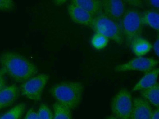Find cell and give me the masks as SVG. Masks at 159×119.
<instances>
[{"instance_id": "6da1fadb", "label": "cell", "mask_w": 159, "mask_h": 119, "mask_svg": "<svg viewBox=\"0 0 159 119\" xmlns=\"http://www.w3.org/2000/svg\"><path fill=\"white\" fill-rule=\"evenodd\" d=\"M0 64L2 71L18 82L23 83L38 73L36 65L14 52L2 53L0 55Z\"/></svg>"}, {"instance_id": "7a4b0ae2", "label": "cell", "mask_w": 159, "mask_h": 119, "mask_svg": "<svg viewBox=\"0 0 159 119\" xmlns=\"http://www.w3.org/2000/svg\"><path fill=\"white\" fill-rule=\"evenodd\" d=\"M83 86L76 82H63L52 87L50 92L57 102L70 110L76 108L82 99Z\"/></svg>"}, {"instance_id": "3957f363", "label": "cell", "mask_w": 159, "mask_h": 119, "mask_svg": "<svg viewBox=\"0 0 159 119\" xmlns=\"http://www.w3.org/2000/svg\"><path fill=\"white\" fill-rule=\"evenodd\" d=\"M124 40L130 46L134 39L141 37L143 30L141 14L137 10L129 8L126 10L120 23Z\"/></svg>"}, {"instance_id": "277c9868", "label": "cell", "mask_w": 159, "mask_h": 119, "mask_svg": "<svg viewBox=\"0 0 159 119\" xmlns=\"http://www.w3.org/2000/svg\"><path fill=\"white\" fill-rule=\"evenodd\" d=\"M90 27L96 33L103 35L119 45H122L125 41L120 24L102 13L93 18Z\"/></svg>"}, {"instance_id": "5b68a950", "label": "cell", "mask_w": 159, "mask_h": 119, "mask_svg": "<svg viewBox=\"0 0 159 119\" xmlns=\"http://www.w3.org/2000/svg\"><path fill=\"white\" fill-rule=\"evenodd\" d=\"M50 76L46 74L35 75L22 83L20 91L23 96L32 101H40L42 94Z\"/></svg>"}, {"instance_id": "8992f818", "label": "cell", "mask_w": 159, "mask_h": 119, "mask_svg": "<svg viewBox=\"0 0 159 119\" xmlns=\"http://www.w3.org/2000/svg\"><path fill=\"white\" fill-rule=\"evenodd\" d=\"M133 107L130 92L126 88L120 89L114 97L111 102L113 114L119 119H130Z\"/></svg>"}, {"instance_id": "52a82bcc", "label": "cell", "mask_w": 159, "mask_h": 119, "mask_svg": "<svg viewBox=\"0 0 159 119\" xmlns=\"http://www.w3.org/2000/svg\"><path fill=\"white\" fill-rule=\"evenodd\" d=\"M158 64V61L152 58L137 57L132 59L127 63L117 65L115 68V71L118 72L139 71L146 73L154 69Z\"/></svg>"}, {"instance_id": "ba28073f", "label": "cell", "mask_w": 159, "mask_h": 119, "mask_svg": "<svg viewBox=\"0 0 159 119\" xmlns=\"http://www.w3.org/2000/svg\"><path fill=\"white\" fill-rule=\"evenodd\" d=\"M102 14L120 24L125 12V3L121 0H102Z\"/></svg>"}, {"instance_id": "9c48e42d", "label": "cell", "mask_w": 159, "mask_h": 119, "mask_svg": "<svg viewBox=\"0 0 159 119\" xmlns=\"http://www.w3.org/2000/svg\"><path fill=\"white\" fill-rule=\"evenodd\" d=\"M151 104L144 99L135 98L130 119H150L153 112Z\"/></svg>"}, {"instance_id": "30bf717a", "label": "cell", "mask_w": 159, "mask_h": 119, "mask_svg": "<svg viewBox=\"0 0 159 119\" xmlns=\"http://www.w3.org/2000/svg\"><path fill=\"white\" fill-rule=\"evenodd\" d=\"M67 10L70 19L74 23L85 26H90L91 24L93 17L82 8L70 4L68 5Z\"/></svg>"}, {"instance_id": "8fae6325", "label": "cell", "mask_w": 159, "mask_h": 119, "mask_svg": "<svg viewBox=\"0 0 159 119\" xmlns=\"http://www.w3.org/2000/svg\"><path fill=\"white\" fill-rule=\"evenodd\" d=\"M20 90L15 85L6 86L0 91V109L11 106L19 96Z\"/></svg>"}, {"instance_id": "7c38bea8", "label": "cell", "mask_w": 159, "mask_h": 119, "mask_svg": "<svg viewBox=\"0 0 159 119\" xmlns=\"http://www.w3.org/2000/svg\"><path fill=\"white\" fill-rule=\"evenodd\" d=\"M71 4L84 9L93 18L102 13V1L100 0H73Z\"/></svg>"}, {"instance_id": "4fadbf2b", "label": "cell", "mask_w": 159, "mask_h": 119, "mask_svg": "<svg viewBox=\"0 0 159 119\" xmlns=\"http://www.w3.org/2000/svg\"><path fill=\"white\" fill-rule=\"evenodd\" d=\"M159 68H154L149 71L142 77L132 89V91L143 90L157 84L159 77Z\"/></svg>"}, {"instance_id": "5bb4252c", "label": "cell", "mask_w": 159, "mask_h": 119, "mask_svg": "<svg viewBox=\"0 0 159 119\" xmlns=\"http://www.w3.org/2000/svg\"><path fill=\"white\" fill-rule=\"evenodd\" d=\"M130 46L133 53L138 57L144 56L153 48V45L147 39L141 36L132 41Z\"/></svg>"}, {"instance_id": "9a60e30c", "label": "cell", "mask_w": 159, "mask_h": 119, "mask_svg": "<svg viewBox=\"0 0 159 119\" xmlns=\"http://www.w3.org/2000/svg\"><path fill=\"white\" fill-rule=\"evenodd\" d=\"M143 25L149 26L156 31H159V12L155 10H148L141 14Z\"/></svg>"}, {"instance_id": "2e32d148", "label": "cell", "mask_w": 159, "mask_h": 119, "mask_svg": "<svg viewBox=\"0 0 159 119\" xmlns=\"http://www.w3.org/2000/svg\"><path fill=\"white\" fill-rule=\"evenodd\" d=\"M141 96L149 103L157 108L159 107V85L158 82L152 87L141 91Z\"/></svg>"}, {"instance_id": "e0dca14e", "label": "cell", "mask_w": 159, "mask_h": 119, "mask_svg": "<svg viewBox=\"0 0 159 119\" xmlns=\"http://www.w3.org/2000/svg\"><path fill=\"white\" fill-rule=\"evenodd\" d=\"M53 119H72L71 110L57 102L53 105Z\"/></svg>"}, {"instance_id": "ac0fdd59", "label": "cell", "mask_w": 159, "mask_h": 119, "mask_svg": "<svg viewBox=\"0 0 159 119\" xmlns=\"http://www.w3.org/2000/svg\"><path fill=\"white\" fill-rule=\"evenodd\" d=\"M25 108L24 104H18L0 117V119H20L25 110Z\"/></svg>"}, {"instance_id": "d6986e66", "label": "cell", "mask_w": 159, "mask_h": 119, "mask_svg": "<svg viewBox=\"0 0 159 119\" xmlns=\"http://www.w3.org/2000/svg\"><path fill=\"white\" fill-rule=\"evenodd\" d=\"M109 41V40L103 35L96 33L92 37L91 42L93 48L97 50H101L107 46Z\"/></svg>"}, {"instance_id": "ffe728a7", "label": "cell", "mask_w": 159, "mask_h": 119, "mask_svg": "<svg viewBox=\"0 0 159 119\" xmlns=\"http://www.w3.org/2000/svg\"><path fill=\"white\" fill-rule=\"evenodd\" d=\"M37 115L39 119H53V114L48 106L44 104H41Z\"/></svg>"}, {"instance_id": "44dd1931", "label": "cell", "mask_w": 159, "mask_h": 119, "mask_svg": "<svg viewBox=\"0 0 159 119\" xmlns=\"http://www.w3.org/2000/svg\"><path fill=\"white\" fill-rule=\"evenodd\" d=\"M15 7L14 2L12 0H0V11H9Z\"/></svg>"}, {"instance_id": "7402d4cb", "label": "cell", "mask_w": 159, "mask_h": 119, "mask_svg": "<svg viewBox=\"0 0 159 119\" xmlns=\"http://www.w3.org/2000/svg\"><path fill=\"white\" fill-rule=\"evenodd\" d=\"M24 119H39V118L37 113L31 108L28 110Z\"/></svg>"}, {"instance_id": "603a6c76", "label": "cell", "mask_w": 159, "mask_h": 119, "mask_svg": "<svg viewBox=\"0 0 159 119\" xmlns=\"http://www.w3.org/2000/svg\"><path fill=\"white\" fill-rule=\"evenodd\" d=\"M125 3H127L130 6L134 7H141L143 6V2L139 0H128V1H125Z\"/></svg>"}, {"instance_id": "cb8c5ba5", "label": "cell", "mask_w": 159, "mask_h": 119, "mask_svg": "<svg viewBox=\"0 0 159 119\" xmlns=\"http://www.w3.org/2000/svg\"><path fill=\"white\" fill-rule=\"evenodd\" d=\"M6 86V82L3 73L0 71V91Z\"/></svg>"}, {"instance_id": "d4e9b609", "label": "cell", "mask_w": 159, "mask_h": 119, "mask_svg": "<svg viewBox=\"0 0 159 119\" xmlns=\"http://www.w3.org/2000/svg\"><path fill=\"white\" fill-rule=\"evenodd\" d=\"M153 48L154 52L157 57L159 56V36L157 37V39L156 40L155 42L153 45Z\"/></svg>"}, {"instance_id": "484cf974", "label": "cell", "mask_w": 159, "mask_h": 119, "mask_svg": "<svg viewBox=\"0 0 159 119\" xmlns=\"http://www.w3.org/2000/svg\"><path fill=\"white\" fill-rule=\"evenodd\" d=\"M148 3L152 7L155 8H159V0H150L148 1Z\"/></svg>"}, {"instance_id": "4316f807", "label": "cell", "mask_w": 159, "mask_h": 119, "mask_svg": "<svg viewBox=\"0 0 159 119\" xmlns=\"http://www.w3.org/2000/svg\"><path fill=\"white\" fill-rule=\"evenodd\" d=\"M159 108L156 109L152 112V115L150 119H159Z\"/></svg>"}, {"instance_id": "83f0119b", "label": "cell", "mask_w": 159, "mask_h": 119, "mask_svg": "<svg viewBox=\"0 0 159 119\" xmlns=\"http://www.w3.org/2000/svg\"><path fill=\"white\" fill-rule=\"evenodd\" d=\"M66 2H67L66 0H56V1H53V3H54L56 6H61V5L65 4Z\"/></svg>"}, {"instance_id": "f1b7e54d", "label": "cell", "mask_w": 159, "mask_h": 119, "mask_svg": "<svg viewBox=\"0 0 159 119\" xmlns=\"http://www.w3.org/2000/svg\"><path fill=\"white\" fill-rule=\"evenodd\" d=\"M106 119H119L118 118L114 116H109V117H107V118H106Z\"/></svg>"}]
</instances>
